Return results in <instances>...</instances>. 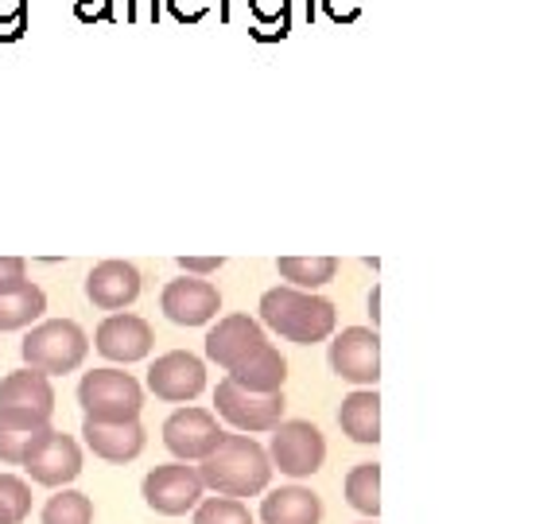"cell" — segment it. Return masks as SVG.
I'll return each instance as SVG.
<instances>
[{"label": "cell", "mask_w": 559, "mask_h": 524, "mask_svg": "<svg viewBox=\"0 0 559 524\" xmlns=\"http://www.w3.org/2000/svg\"><path fill=\"white\" fill-rule=\"evenodd\" d=\"M199 463L202 486L218 489L226 498H253L272 478L269 451L249 436H222V443Z\"/></svg>", "instance_id": "obj_1"}, {"label": "cell", "mask_w": 559, "mask_h": 524, "mask_svg": "<svg viewBox=\"0 0 559 524\" xmlns=\"http://www.w3.org/2000/svg\"><path fill=\"white\" fill-rule=\"evenodd\" d=\"M261 323L296 346H314L334 334V303L304 288H272L261 296Z\"/></svg>", "instance_id": "obj_2"}, {"label": "cell", "mask_w": 559, "mask_h": 524, "mask_svg": "<svg viewBox=\"0 0 559 524\" xmlns=\"http://www.w3.org/2000/svg\"><path fill=\"white\" fill-rule=\"evenodd\" d=\"M90 338L74 319H47V323L32 326L20 346L24 361L39 373H74L86 361Z\"/></svg>", "instance_id": "obj_3"}, {"label": "cell", "mask_w": 559, "mask_h": 524, "mask_svg": "<svg viewBox=\"0 0 559 524\" xmlns=\"http://www.w3.org/2000/svg\"><path fill=\"white\" fill-rule=\"evenodd\" d=\"M79 404L86 419L97 424H124V419H140L144 408V389L132 373L124 369H94L82 377L79 384Z\"/></svg>", "instance_id": "obj_4"}, {"label": "cell", "mask_w": 559, "mask_h": 524, "mask_svg": "<svg viewBox=\"0 0 559 524\" xmlns=\"http://www.w3.org/2000/svg\"><path fill=\"white\" fill-rule=\"evenodd\" d=\"M326 458V439L323 431L307 424V419H292L284 424L280 419L276 428H272V451H269V463H276L284 474L292 478H311Z\"/></svg>", "instance_id": "obj_5"}, {"label": "cell", "mask_w": 559, "mask_h": 524, "mask_svg": "<svg viewBox=\"0 0 559 524\" xmlns=\"http://www.w3.org/2000/svg\"><path fill=\"white\" fill-rule=\"evenodd\" d=\"M214 404H218L222 419H229L237 431H272L284 419V389L280 393H249L241 384L226 381L218 384V393H214Z\"/></svg>", "instance_id": "obj_6"}, {"label": "cell", "mask_w": 559, "mask_h": 524, "mask_svg": "<svg viewBox=\"0 0 559 524\" xmlns=\"http://www.w3.org/2000/svg\"><path fill=\"white\" fill-rule=\"evenodd\" d=\"M264 346H269L264 326L257 323V319H249V314H226V319H218V326H210V334H206V358L226 369V373L241 369L245 361L257 358Z\"/></svg>", "instance_id": "obj_7"}, {"label": "cell", "mask_w": 559, "mask_h": 524, "mask_svg": "<svg viewBox=\"0 0 559 524\" xmlns=\"http://www.w3.org/2000/svg\"><path fill=\"white\" fill-rule=\"evenodd\" d=\"M20 466H24V471L32 474V481H39V486H51V489L67 486V481H74L82 474V446L70 436H62V431L47 428L44 436L27 446Z\"/></svg>", "instance_id": "obj_8"}, {"label": "cell", "mask_w": 559, "mask_h": 524, "mask_svg": "<svg viewBox=\"0 0 559 524\" xmlns=\"http://www.w3.org/2000/svg\"><path fill=\"white\" fill-rule=\"evenodd\" d=\"M202 489L206 486H202L194 466L167 463V466H156V471L144 478V501L164 516H183L202 501Z\"/></svg>", "instance_id": "obj_9"}, {"label": "cell", "mask_w": 559, "mask_h": 524, "mask_svg": "<svg viewBox=\"0 0 559 524\" xmlns=\"http://www.w3.org/2000/svg\"><path fill=\"white\" fill-rule=\"evenodd\" d=\"M222 436H226V431L218 428V419L210 416L206 408H179V412H171L164 424V443L179 463L206 458V454L222 443Z\"/></svg>", "instance_id": "obj_10"}, {"label": "cell", "mask_w": 559, "mask_h": 524, "mask_svg": "<svg viewBox=\"0 0 559 524\" xmlns=\"http://www.w3.org/2000/svg\"><path fill=\"white\" fill-rule=\"evenodd\" d=\"M331 369L349 384H377L381 377V338L366 326H349L331 342Z\"/></svg>", "instance_id": "obj_11"}, {"label": "cell", "mask_w": 559, "mask_h": 524, "mask_svg": "<svg viewBox=\"0 0 559 524\" xmlns=\"http://www.w3.org/2000/svg\"><path fill=\"white\" fill-rule=\"evenodd\" d=\"M94 346L102 358L109 361H121V366H132V361H144L156 346L152 338V326L140 319V314H129V311H114L97 326L94 334Z\"/></svg>", "instance_id": "obj_12"}, {"label": "cell", "mask_w": 559, "mask_h": 524, "mask_svg": "<svg viewBox=\"0 0 559 524\" xmlns=\"http://www.w3.org/2000/svg\"><path fill=\"white\" fill-rule=\"evenodd\" d=\"M148 389L159 396V401L187 404L206 389V366H202L194 354H187V349H171V354L152 361Z\"/></svg>", "instance_id": "obj_13"}, {"label": "cell", "mask_w": 559, "mask_h": 524, "mask_svg": "<svg viewBox=\"0 0 559 524\" xmlns=\"http://www.w3.org/2000/svg\"><path fill=\"white\" fill-rule=\"evenodd\" d=\"M159 307H164V314L171 319V323L202 326L222 311V296L210 279L183 276V279H171V284H167L164 296H159Z\"/></svg>", "instance_id": "obj_14"}, {"label": "cell", "mask_w": 559, "mask_h": 524, "mask_svg": "<svg viewBox=\"0 0 559 524\" xmlns=\"http://www.w3.org/2000/svg\"><path fill=\"white\" fill-rule=\"evenodd\" d=\"M86 296L102 311H124L140 296V272L129 261H102L86 276Z\"/></svg>", "instance_id": "obj_15"}, {"label": "cell", "mask_w": 559, "mask_h": 524, "mask_svg": "<svg viewBox=\"0 0 559 524\" xmlns=\"http://www.w3.org/2000/svg\"><path fill=\"white\" fill-rule=\"evenodd\" d=\"M82 436H86V446L105 458V463H132L140 451H144V428L140 419H124V424H97V419H86L82 424Z\"/></svg>", "instance_id": "obj_16"}, {"label": "cell", "mask_w": 559, "mask_h": 524, "mask_svg": "<svg viewBox=\"0 0 559 524\" xmlns=\"http://www.w3.org/2000/svg\"><path fill=\"white\" fill-rule=\"evenodd\" d=\"M51 428V416L32 408H0V463L20 466L27 446Z\"/></svg>", "instance_id": "obj_17"}, {"label": "cell", "mask_w": 559, "mask_h": 524, "mask_svg": "<svg viewBox=\"0 0 559 524\" xmlns=\"http://www.w3.org/2000/svg\"><path fill=\"white\" fill-rule=\"evenodd\" d=\"M261 521L264 524H319L323 521V501L319 493L304 486H284L272 489L261 505Z\"/></svg>", "instance_id": "obj_18"}, {"label": "cell", "mask_w": 559, "mask_h": 524, "mask_svg": "<svg viewBox=\"0 0 559 524\" xmlns=\"http://www.w3.org/2000/svg\"><path fill=\"white\" fill-rule=\"evenodd\" d=\"M0 408H32V412H44L51 416L55 412V389H51V377L39 373V369H16L0 381Z\"/></svg>", "instance_id": "obj_19"}, {"label": "cell", "mask_w": 559, "mask_h": 524, "mask_svg": "<svg viewBox=\"0 0 559 524\" xmlns=\"http://www.w3.org/2000/svg\"><path fill=\"white\" fill-rule=\"evenodd\" d=\"M47 296L39 284L32 279H12V284H0V331H24L35 319H44Z\"/></svg>", "instance_id": "obj_20"}, {"label": "cell", "mask_w": 559, "mask_h": 524, "mask_svg": "<svg viewBox=\"0 0 559 524\" xmlns=\"http://www.w3.org/2000/svg\"><path fill=\"white\" fill-rule=\"evenodd\" d=\"M338 424L354 443H377L381 439V396H377V389L349 393L338 408Z\"/></svg>", "instance_id": "obj_21"}, {"label": "cell", "mask_w": 559, "mask_h": 524, "mask_svg": "<svg viewBox=\"0 0 559 524\" xmlns=\"http://www.w3.org/2000/svg\"><path fill=\"white\" fill-rule=\"evenodd\" d=\"M226 377L234 384H241V389H249V393H280L284 381H288V361H284V354L269 342L257 358H249L241 369H234V373H226Z\"/></svg>", "instance_id": "obj_22"}, {"label": "cell", "mask_w": 559, "mask_h": 524, "mask_svg": "<svg viewBox=\"0 0 559 524\" xmlns=\"http://www.w3.org/2000/svg\"><path fill=\"white\" fill-rule=\"evenodd\" d=\"M276 269L292 288L314 291V288H323V284H331L334 272H338V261H334V257H280Z\"/></svg>", "instance_id": "obj_23"}, {"label": "cell", "mask_w": 559, "mask_h": 524, "mask_svg": "<svg viewBox=\"0 0 559 524\" xmlns=\"http://www.w3.org/2000/svg\"><path fill=\"white\" fill-rule=\"evenodd\" d=\"M346 501L366 516L381 513V466L377 463L354 466L346 478Z\"/></svg>", "instance_id": "obj_24"}, {"label": "cell", "mask_w": 559, "mask_h": 524, "mask_svg": "<svg viewBox=\"0 0 559 524\" xmlns=\"http://www.w3.org/2000/svg\"><path fill=\"white\" fill-rule=\"evenodd\" d=\"M44 524H94V505L79 489H62L44 505Z\"/></svg>", "instance_id": "obj_25"}, {"label": "cell", "mask_w": 559, "mask_h": 524, "mask_svg": "<svg viewBox=\"0 0 559 524\" xmlns=\"http://www.w3.org/2000/svg\"><path fill=\"white\" fill-rule=\"evenodd\" d=\"M194 524H253L249 509L241 505V498H210L194 509Z\"/></svg>", "instance_id": "obj_26"}, {"label": "cell", "mask_w": 559, "mask_h": 524, "mask_svg": "<svg viewBox=\"0 0 559 524\" xmlns=\"http://www.w3.org/2000/svg\"><path fill=\"white\" fill-rule=\"evenodd\" d=\"M0 509L12 516V524H20L27 513H32V489H27L24 478H16V474H0Z\"/></svg>", "instance_id": "obj_27"}, {"label": "cell", "mask_w": 559, "mask_h": 524, "mask_svg": "<svg viewBox=\"0 0 559 524\" xmlns=\"http://www.w3.org/2000/svg\"><path fill=\"white\" fill-rule=\"evenodd\" d=\"M249 9L261 24L269 20H280V24H288V0H249Z\"/></svg>", "instance_id": "obj_28"}, {"label": "cell", "mask_w": 559, "mask_h": 524, "mask_svg": "<svg viewBox=\"0 0 559 524\" xmlns=\"http://www.w3.org/2000/svg\"><path fill=\"white\" fill-rule=\"evenodd\" d=\"M167 4H171L175 20H183V24L202 20V16H206V9H210V0H167Z\"/></svg>", "instance_id": "obj_29"}, {"label": "cell", "mask_w": 559, "mask_h": 524, "mask_svg": "<svg viewBox=\"0 0 559 524\" xmlns=\"http://www.w3.org/2000/svg\"><path fill=\"white\" fill-rule=\"evenodd\" d=\"M179 269L187 276H210V272L222 269V257H179Z\"/></svg>", "instance_id": "obj_30"}, {"label": "cell", "mask_w": 559, "mask_h": 524, "mask_svg": "<svg viewBox=\"0 0 559 524\" xmlns=\"http://www.w3.org/2000/svg\"><path fill=\"white\" fill-rule=\"evenodd\" d=\"M27 264L20 257H0V284H12V279H24Z\"/></svg>", "instance_id": "obj_31"}, {"label": "cell", "mask_w": 559, "mask_h": 524, "mask_svg": "<svg viewBox=\"0 0 559 524\" xmlns=\"http://www.w3.org/2000/svg\"><path fill=\"white\" fill-rule=\"evenodd\" d=\"M9 20L27 24V0H0V24H9Z\"/></svg>", "instance_id": "obj_32"}, {"label": "cell", "mask_w": 559, "mask_h": 524, "mask_svg": "<svg viewBox=\"0 0 559 524\" xmlns=\"http://www.w3.org/2000/svg\"><path fill=\"white\" fill-rule=\"evenodd\" d=\"M0 524H12V516H9V513H4V509H0Z\"/></svg>", "instance_id": "obj_33"}, {"label": "cell", "mask_w": 559, "mask_h": 524, "mask_svg": "<svg viewBox=\"0 0 559 524\" xmlns=\"http://www.w3.org/2000/svg\"><path fill=\"white\" fill-rule=\"evenodd\" d=\"M369 524H373V521H369Z\"/></svg>", "instance_id": "obj_34"}]
</instances>
